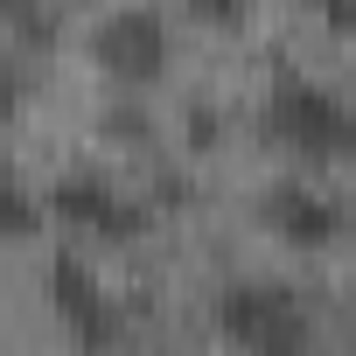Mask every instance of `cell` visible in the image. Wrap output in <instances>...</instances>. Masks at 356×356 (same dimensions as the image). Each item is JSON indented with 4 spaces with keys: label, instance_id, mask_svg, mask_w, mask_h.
Segmentation results:
<instances>
[{
    "label": "cell",
    "instance_id": "277c9868",
    "mask_svg": "<svg viewBox=\"0 0 356 356\" xmlns=\"http://www.w3.org/2000/svg\"><path fill=\"white\" fill-rule=\"evenodd\" d=\"M49 217L77 224L91 238H140L147 231V210L126 189H112L105 175H63V182H49Z\"/></svg>",
    "mask_w": 356,
    "mask_h": 356
},
{
    "label": "cell",
    "instance_id": "ba28073f",
    "mask_svg": "<svg viewBox=\"0 0 356 356\" xmlns=\"http://www.w3.org/2000/svg\"><path fill=\"white\" fill-rule=\"evenodd\" d=\"M189 8H196L203 22H224V29H238V22H245V0H189Z\"/></svg>",
    "mask_w": 356,
    "mask_h": 356
},
{
    "label": "cell",
    "instance_id": "5b68a950",
    "mask_svg": "<svg viewBox=\"0 0 356 356\" xmlns=\"http://www.w3.org/2000/svg\"><path fill=\"white\" fill-rule=\"evenodd\" d=\"M259 224L280 245H293V252H321V245L342 238V203L321 196V189H307V182H280V189L259 196Z\"/></svg>",
    "mask_w": 356,
    "mask_h": 356
},
{
    "label": "cell",
    "instance_id": "52a82bcc",
    "mask_svg": "<svg viewBox=\"0 0 356 356\" xmlns=\"http://www.w3.org/2000/svg\"><path fill=\"white\" fill-rule=\"evenodd\" d=\"M8 231H15V238H29V231H35V196H29L22 182L8 189Z\"/></svg>",
    "mask_w": 356,
    "mask_h": 356
},
{
    "label": "cell",
    "instance_id": "8992f818",
    "mask_svg": "<svg viewBox=\"0 0 356 356\" xmlns=\"http://www.w3.org/2000/svg\"><path fill=\"white\" fill-rule=\"evenodd\" d=\"M42 286H49V307L70 321V335H77L84 349H98V342L119 335V307L105 300V286L91 280V266H84L77 252H56L49 273H42Z\"/></svg>",
    "mask_w": 356,
    "mask_h": 356
},
{
    "label": "cell",
    "instance_id": "9c48e42d",
    "mask_svg": "<svg viewBox=\"0 0 356 356\" xmlns=\"http://www.w3.org/2000/svg\"><path fill=\"white\" fill-rule=\"evenodd\" d=\"M314 15H321L328 29H342V35H349V29H356V0H314Z\"/></svg>",
    "mask_w": 356,
    "mask_h": 356
},
{
    "label": "cell",
    "instance_id": "3957f363",
    "mask_svg": "<svg viewBox=\"0 0 356 356\" xmlns=\"http://www.w3.org/2000/svg\"><path fill=\"white\" fill-rule=\"evenodd\" d=\"M91 63L112 84H154L168 70V22L154 8H119L91 29Z\"/></svg>",
    "mask_w": 356,
    "mask_h": 356
},
{
    "label": "cell",
    "instance_id": "6da1fadb",
    "mask_svg": "<svg viewBox=\"0 0 356 356\" xmlns=\"http://www.w3.org/2000/svg\"><path fill=\"white\" fill-rule=\"evenodd\" d=\"M266 126H273V140H280L286 154H300V161H314V168H335V161L356 154V112H349L328 84L293 77V70L273 77V91H266Z\"/></svg>",
    "mask_w": 356,
    "mask_h": 356
},
{
    "label": "cell",
    "instance_id": "7a4b0ae2",
    "mask_svg": "<svg viewBox=\"0 0 356 356\" xmlns=\"http://www.w3.org/2000/svg\"><path fill=\"white\" fill-rule=\"evenodd\" d=\"M210 321L245 356H314V328H307V307H300L293 286H273V280L224 286L217 307H210Z\"/></svg>",
    "mask_w": 356,
    "mask_h": 356
}]
</instances>
